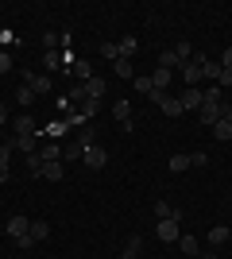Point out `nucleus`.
Here are the masks:
<instances>
[{"label": "nucleus", "mask_w": 232, "mask_h": 259, "mask_svg": "<svg viewBox=\"0 0 232 259\" xmlns=\"http://www.w3.org/2000/svg\"><path fill=\"white\" fill-rule=\"evenodd\" d=\"M178 105H182V112H186V108H194V112H198V108L205 105V93H201V85H186L182 93H178Z\"/></svg>", "instance_id": "obj_1"}, {"label": "nucleus", "mask_w": 232, "mask_h": 259, "mask_svg": "<svg viewBox=\"0 0 232 259\" xmlns=\"http://www.w3.org/2000/svg\"><path fill=\"white\" fill-rule=\"evenodd\" d=\"M81 159H85V166H89V170H101V166L109 162V151H105L101 143H93V147H85V151H81Z\"/></svg>", "instance_id": "obj_2"}, {"label": "nucleus", "mask_w": 232, "mask_h": 259, "mask_svg": "<svg viewBox=\"0 0 232 259\" xmlns=\"http://www.w3.org/2000/svg\"><path fill=\"white\" fill-rule=\"evenodd\" d=\"M23 85H31L35 97H43V93H51V89H55V81H51L47 74H27V70H23Z\"/></svg>", "instance_id": "obj_3"}, {"label": "nucleus", "mask_w": 232, "mask_h": 259, "mask_svg": "<svg viewBox=\"0 0 232 259\" xmlns=\"http://www.w3.org/2000/svg\"><path fill=\"white\" fill-rule=\"evenodd\" d=\"M178 74L186 77V85H198V81H201V54H194L190 62H182V66H178Z\"/></svg>", "instance_id": "obj_4"}, {"label": "nucleus", "mask_w": 232, "mask_h": 259, "mask_svg": "<svg viewBox=\"0 0 232 259\" xmlns=\"http://www.w3.org/2000/svg\"><path fill=\"white\" fill-rule=\"evenodd\" d=\"M155 236L163 240V244H174V240H178V217H166V221H159V225H155Z\"/></svg>", "instance_id": "obj_5"}, {"label": "nucleus", "mask_w": 232, "mask_h": 259, "mask_svg": "<svg viewBox=\"0 0 232 259\" xmlns=\"http://www.w3.org/2000/svg\"><path fill=\"white\" fill-rule=\"evenodd\" d=\"M81 89H85V101H101L109 85H105V77H97V74H93L89 81H81Z\"/></svg>", "instance_id": "obj_6"}, {"label": "nucleus", "mask_w": 232, "mask_h": 259, "mask_svg": "<svg viewBox=\"0 0 232 259\" xmlns=\"http://www.w3.org/2000/svg\"><path fill=\"white\" fill-rule=\"evenodd\" d=\"M35 155L43 159V166H47V162H62V147H58V140H47Z\"/></svg>", "instance_id": "obj_7"}, {"label": "nucleus", "mask_w": 232, "mask_h": 259, "mask_svg": "<svg viewBox=\"0 0 232 259\" xmlns=\"http://www.w3.org/2000/svg\"><path fill=\"white\" fill-rule=\"evenodd\" d=\"M12 128H16V136H39V124H35V116H27V112H23V116H16V124H12Z\"/></svg>", "instance_id": "obj_8"}, {"label": "nucleus", "mask_w": 232, "mask_h": 259, "mask_svg": "<svg viewBox=\"0 0 232 259\" xmlns=\"http://www.w3.org/2000/svg\"><path fill=\"white\" fill-rule=\"evenodd\" d=\"M198 120L205 124V128H213V124L221 120V105H201V108H198Z\"/></svg>", "instance_id": "obj_9"}, {"label": "nucleus", "mask_w": 232, "mask_h": 259, "mask_svg": "<svg viewBox=\"0 0 232 259\" xmlns=\"http://www.w3.org/2000/svg\"><path fill=\"white\" fill-rule=\"evenodd\" d=\"M66 74H74V77H81V81H89V77H93V66H89L85 58H74V62L66 66Z\"/></svg>", "instance_id": "obj_10"}, {"label": "nucleus", "mask_w": 232, "mask_h": 259, "mask_svg": "<svg viewBox=\"0 0 232 259\" xmlns=\"http://www.w3.org/2000/svg\"><path fill=\"white\" fill-rule=\"evenodd\" d=\"M27 228H31V221H27V217H12V221H8V236L20 240V236H27Z\"/></svg>", "instance_id": "obj_11"}, {"label": "nucleus", "mask_w": 232, "mask_h": 259, "mask_svg": "<svg viewBox=\"0 0 232 259\" xmlns=\"http://www.w3.org/2000/svg\"><path fill=\"white\" fill-rule=\"evenodd\" d=\"M228 236H232V228H228V225H213V228H209V244H213V248L228 244Z\"/></svg>", "instance_id": "obj_12"}, {"label": "nucleus", "mask_w": 232, "mask_h": 259, "mask_svg": "<svg viewBox=\"0 0 232 259\" xmlns=\"http://www.w3.org/2000/svg\"><path fill=\"white\" fill-rule=\"evenodd\" d=\"M151 81H155V89H170V81H174V70H163V66H155Z\"/></svg>", "instance_id": "obj_13"}, {"label": "nucleus", "mask_w": 232, "mask_h": 259, "mask_svg": "<svg viewBox=\"0 0 232 259\" xmlns=\"http://www.w3.org/2000/svg\"><path fill=\"white\" fill-rule=\"evenodd\" d=\"M201 93H205V105H224V89L217 85V81H209Z\"/></svg>", "instance_id": "obj_14"}, {"label": "nucleus", "mask_w": 232, "mask_h": 259, "mask_svg": "<svg viewBox=\"0 0 232 259\" xmlns=\"http://www.w3.org/2000/svg\"><path fill=\"white\" fill-rule=\"evenodd\" d=\"M155 217H159V221H166V217H178V221H182V213H178L166 197H159V201H155Z\"/></svg>", "instance_id": "obj_15"}, {"label": "nucleus", "mask_w": 232, "mask_h": 259, "mask_svg": "<svg viewBox=\"0 0 232 259\" xmlns=\"http://www.w3.org/2000/svg\"><path fill=\"white\" fill-rule=\"evenodd\" d=\"M140 251H144V240H140V236H128V244H124L120 259H140Z\"/></svg>", "instance_id": "obj_16"}, {"label": "nucleus", "mask_w": 232, "mask_h": 259, "mask_svg": "<svg viewBox=\"0 0 232 259\" xmlns=\"http://www.w3.org/2000/svg\"><path fill=\"white\" fill-rule=\"evenodd\" d=\"M43 66L51 70V74H55V70H62V66H66V54H58V51H47V54H43Z\"/></svg>", "instance_id": "obj_17"}, {"label": "nucleus", "mask_w": 232, "mask_h": 259, "mask_svg": "<svg viewBox=\"0 0 232 259\" xmlns=\"http://www.w3.org/2000/svg\"><path fill=\"white\" fill-rule=\"evenodd\" d=\"M112 116L120 120V124H128V120H132V101H116V105H112Z\"/></svg>", "instance_id": "obj_18"}, {"label": "nucleus", "mask_w": 232, "mask_h": 259, "mask_svg": "<svg viewBox=\"0 0 232 259\" xmlns=\"http://www.w3.org/2000/svg\"><path fill=\"white\" fill-rule=\"evenodd\" d=\"M112 70H116V77H128V81H135V70H132V58H116V62H112Z\"/></svg>", "instance_id": "obj_19"}, {"label": "nucleus", "mask_w": 232, "mask_h": 259, "mask_svg": "<svg viewBox=\"0 0 232 259\" xmlns=\"http://www.w3.org/2000/svg\"><path fill=\"white\" fill-rule=\"evenodd\" d=\"M62 174H66L62 162H47V166H43V178H47V182H62Z\"/></svg>", "instance_id": "obj_20"}, {"label": "nucleus", "mask_w": 232, "mask_h": 259, "mask_svg": "<svg viewBox=\"0 0 232 259\" xmlns=\"http://www.w3.org/2000/svg\"><path fill=\"white\" fill-rule=\"evenodd\" d=\"M209 132H213V140H221V143H224V140H232V124H228V120H217Z\"/></svg>", "instance_id": "obj_21"}, {"label": "nucleus", "mask_w": 232, "mask_h": 259, "mask_svg": "<svg viewBox=\"0 0 232 259\" xmlns=\"http://www.w3.org/2000/svg\"><path fill=\"white\" fill-rule=\"evenodd\" d=\"M27 232H31V240L39 244V240L51 236V225H47V221H31V228H27Z\"/></svg>", "instance_id": "obj_22"}, {"label": "nucleus", "mask_w": 232, "mask_h": 259, "mask_svg": "<svg viewBox=\"0 0 232 259\" xmlns=\"http://www.w3.org/2000/svg\"><path fill=\"white\" fill-rule=\"evenodd\" d=\"M16 151L35 155V151H39V147H35V136H16Z\"/></svg>", "instance_id": "obj_23"}, {"label": "nucleus", "mask_w": 232, "mask_h": 259, "mask_svg": "<svg viewBox=\"0 0 232 259\" xmlns=\"http://www.w3.org/2000/svg\"><path fill=\"white\" fill-rule=\"evenodd\" d=\"M166 166H170V170H174V174L190 170V155H182V151H178V155H170V162H166Z\"/></svg>", "instance_id": "obj_24"}, {"label": "nucleus", "mask_w": 232, "mask_h": 259, "mask_svg": "<svg viewBox=\"0 0 232 259\" xmlns=\"http://www.w3.org/2000/svg\"><path fill=\"white\" fill-rule=\"evenodd\" d=\"M178 248L186 251V255H198L201 244H198V236H178Z\"/></svg>", "instance_id": "obj_25"}, {"label": "nucleus", "mask_w": 232, "mask_h": 259, "mask_svg": "<svg viewBox=\"0 0 232 259\" xmlns=\"http://www.w3.org/2000/svg\"><path fill=\"white\" fill-rule=\"evenodd\" d=\"M135 51H140V43H135V35H124V39H120V58H132Z\"/></svg>", "instance_id": "obj_26"}, {"label": "nucleus", "mask_w": 232, "mask_h": 259, "mask_svg": "<svg viewBox=\"0 0 232 259\" xmlns=\"http://www.w3.org/2000/svg\"><path fill=\"white\" fill-rule=\"evenodd\" d=\"M132 85H135V89H140V93L147 97V93L155 89V81H151V74H135V81H132Z\"/></svg>", "instance_id": "obj_27"}, {"label": "nucleus", "mask_w": 232, "mask_h": 259, "mask_svg": "<svg viewBox=\"0 0 232 259\" xmlns=\"http://www.w3.org/2000/svg\"><path fill=\"white\" fill-rule=\"evenodd\" d=\"M147 101H151V105H159V108H163L166 101H170V89H151V93H147Z\"/></svg>", "instance_id": "obj_28"}, {"label": "nucleus", "mask_w": 232, "mask_h": 259, "mask_svg": "<svg viewBox=\"0 0 232 259\" xmlns=\"http://www.w3.org/2000/svg\"><path fill=\"white\" fill-rule=\"evenodd\" d=\"M159 66H163V70H174V66H182V62H178L174 51H163V54H159Z\"/></svg>", "instance_id": "obj_29"}, {"label": "nucleus", "mask_w": 232, "mask_h": 259, "mask_svg": "<svg viewBox=\"0 0 232 259\" xmlns=\"http://www.w3.org/2000/svg\"><path fill=\"white\" fill-rule=\"evenodd\" d=\"M101 54H105L109 62H116V58H120V43H101Z\"/></svg>", "instance_id": "obj_30"}, {"label": "nucleus", "mask_w": 232, "mask_h": 259, "mask_svg": "<svg viewBox=\"0 0 232 259\" xmlns=\"http://www.w3.org/2000/svg\"><path fill=\"white\" fill-rule=\"evenodd\" d=\"M163 116H170V120H174V116H182V105H178V97H170V101L163 105Z\"/></svg>", "instance_id": "obj_31"}, {"label": "nucleus", "mask_w": 232, "mask_h": 259, "mask_svg": "<svg viewBox=\"0 0 232 259\" xmlns=\"http://www.w3.org/2000/svg\"><path fill=\"white\" fill-rule=\"evenodd\" d=\"M77 143H81V151H85V147H93V143H97V132H93V128H85L81 136H77Z\"/></svg>", "instance_id": "obj_32"}, {"label": "nucleus", "mask_w": 232, "mask_h": 259, "mask_svg": "<svg viewBox=\"0 0 232 259\" xmlns=\"http://www.w3.org/2000/svg\"><path fill=\"white\" fill-rule=\"evenodd\" d=\"M27 170H31L35 178H43V159H39V155H27Z\"/></svg>", "instance_id": "obj_33"}, {"label": "nucleus", "mask_w": 232, "mask_h": 259, "mask_svg": "<svg viewBox=\"0 0 232 259\" xmlns=\"http://www.w3.org/2000/svg\"><path fill=\"white\" fill-rule=\"evenodd\" d=\"M43 47H47V51H58V47H62V35L47 31V35H43Z\"/></svg>", "instance_id": "obj_34"}, {"label": "nucleus", "mask_w": 232, "mask_h": 259, "mask_svg": "<svg viewBox=\"0 0 232 259\" xmlns=\"http://www.w3.org/2000/svg\"><path fill=\"white\" fill-rule=\"evenodd\" d=\"M62 159H81V143H66V147H62Z\"/></svg>", "instance_id": "obj_35"}, {"label": "nucleus", "mask_w": 232, "mask_h": 259, "mask_svg": "<svg viewBox=\"0 0 232 259\" xmlns=\"http://www.w3.org/2000/svg\"><path fill=\"white\" fill-rule=\"evenodd\" d=\"M16 101H20V105H31V101H35V89H31V85H20V93H16Z\"/></svg>", "instance_id": "obj_36"}, {"label": "nucleus", "mask_w": 232, "mask_h": 259, "mask_svg": "<svg viewBox=\"0 0 232 259\" xmlns=\"http://www.w3.org/2000/svg\"><path fill=\"white\" fill-rule=\"evenodd\" d=\"M190 166H209V155H205V151H194V155H190Z\"/></svg>", "instance_id": "obj_37"}, {"label": "nucleus", "mask_w": 232, "mask_h": 259, "mask_svg": "<svg viewBox=\"0 0 232 259\" xmlns=\"http://www.w3.org/2000/svg\"><path fill=\"white\" fill-rule=\"evenodd\" d=\"M8 70H12V54L0 51V74H8Z\"/></svg>", "instance_id": "obj_38"}, {"label": "nucleus", "mask_w": 232, "mask_h": 259, "mask_svg": "<svg viewBox=\"0 0 232 259\" xmlns=\"http://www.w3.org/2000/svg\"><path fill=\"white\" fill-rule=\"evenodd\" d=\"M217 85H221V89H228V85H232V70H224V74L217 77Z\"/></svg>", "instance_id": "obj_39"}, {"label": "nucleus", "mask_w": 232, "mask_h": 259, "mask_svg": "<svg viewBox=\"0 0 232 259\" xmlns=\"http://www.w3.org/2000/svg\"><path fill=\"white\" fill-rule=\"evenodd\" d=\"M221 66H224V70H232V47H228V51L221 54Z\"/></svg>", "instance_id": "obj_40"}, {"label": "nucleus", "mask_w": 232, "mask_h": 259, "mask_svg": "<svg viewBox=\"0 0 232 259\" xmlns=\"http://www.w3.org/2000/svg\"><path fill=\"white\" fill-rule=\"evenodd\" d=\"M221 120H228V124H232V105H221Z\"/></svg>", "instance_id": "obj_41"}, {"label": "nucleus", "mask_w": 232, "mask_h": 259, "mask_svg": "<svg viewBox=\"0 0 232 259\" xmlns=\"http://www.w3.org/2000/svg\"><path fill=\"white\" fill-rule=\"evenodd\" d=\"M8 124V105H0V128Z\"/></svg>", "instance_id": "obj_42"}, {"label": "nucleus", "mask_w": 232, "mask_h": 259, "mask_svg": "<svg viewBox=\"0 0 232 259\" xmlns=\"http://www.w3.org/2000/svg\"><path fill=\"white\" fill-rule=\"evenodd\" d=\"M8 182V166H0V186Z\"/></svg>", "instance_id": "obj_43"}, {"label": "nucleus", "mask_w": 232, "mask_h": 259, "mask_svg": "<svg viewBox=\"0 0 232 259\" xmlns=\"http://www.w3.org/2000/svg\"><path fill=\"white\" fill-rule=\"evenodd\" d=\"M0 143H4V128H0Z\"/></svg>", "instance_id": "obj_44"}, {"label": "nucleus", "mask_w": 232, "mask_h": 259, "mask_svg": "<svg viewBox=\"0 0 232 259\" xmlns=\"http://www.w3.org/2000/svg\"><path fill=\"white\" fill-rule=\"evenodd\" d=\"M201 259H217V255H201Z\"/></svg>", "instance_id": "obj_45"}]
</instances>
